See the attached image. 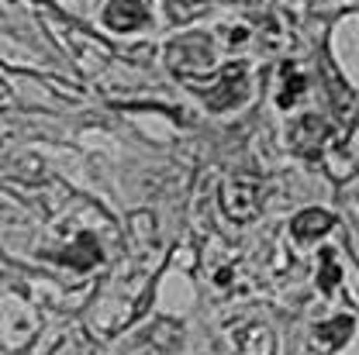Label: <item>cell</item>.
<instances>
[{
  "mask_svg": "<svg viewBox=\"0 0 359 355\" xmlns=\"http://www.w3.org/2000/svg\"><path fill=\"white\" fill-rule=\"evenodd\" d=\"M166 62H170V69L177 76L197 83L201 76H211L215 73V45H211L208 35H183L177 42H170Z\"/></svg>",
  "mask_w": 359,
  "mask_h": 355,
  "instance_id": "obj_1",
  "label": "cell"
},
{
  "mask_svg": "<svg viewBox=\"0 0 359 355\" xmlns=\"http://www.w3.org/2000/svg\"><path fill=\"white\" fill-rule=\"evenodd\" d=\"M259 207H263V186H259V179L249 176V173H235L231 179H224V186H222L224 218H231V221H238V224H249V221H256Z\"/></svg>",
  "mask_w": 359,
  "mask_h": 355,
  "instance_id": "obj_2",
  "label": "cell"
},
{
  "mask_svg": "<svg viewBox=\"0 0 359 355\" xmlns=\"http://www.w3.org/2000/svg\"><path fill=\"white\" fill-rule=\"evenodd\" d=\"M194 93H201V97L208 100V107L228 111V107H235V104H242V100L249 97V69H245L242 62H231V66L222 69V80H218L215 87L194 90Z\"/></svg>",
  "mask_w": 359,
  "mask_h": 355,
  "instance_id": "obj_3",
  "label": "cell"
},
{
  "mask_svg": "<svg viewBox=\"0 0 359 355\" xmlns=\"http://www.w3.org/2000/svg\"><path fill=\"white\" fill-rule=\"evenodd\" d=\"M104 25L114 32H138L142 25H149V11L142 0H111L104 7Z\"/></svg>",
  "mask_w": 359,
  "mask_h": 355,
  "instance_id": "obj_4",
  "label": "cell"
},
{
  "mask_svg": "<svg viewBox=\"0 0 359 355\" xmlns=\"http://www.w3.org/2000/svg\"><path fill=\"white\" fill-rule=\"evenodd\" d=\"M308 90V76L297 62H283L280 66V76H276V107L280 111H290Z\"/></svg>",
  "mask_w": 359,
  "mask_h": 355,
  "instance_id": "obj_5",
  "label": "cell"
},
{
  "mask_svg": "<svg viewBox=\"0 0 359 355\" xmlns=\"http://www.w3.org/2000/svg\"><path fill=\"white\" fill-rule=\"evenodd\" d=\"M335 228V218L332 214H325V211H301L294 221H290V235L297 238V242H318L321 235H328Z\"/></svg>",
  "mask_w": 359,
  "mask_h": 355,
  "instance_id": "obj_6",
  "label": "cell"
},
{
  "mask_svg": "<svg viewBox=\"0 0 359 355\" xmlns=\"http://www.w3.org/2000/svg\"><path fill=\"white\" fill-rule=\"evenodd\" d=\"M59 263L80 269V272H87L90 266H97V263H100V245H97V238L83 231V235L76 238V245H73L69 252H62V256H59Z\"/></svg>",
  "mask_w": 359,
  "mask_h": 355,
  "instance_id": "obj_7",
  "label": "cell"
},
{
  "mask_svg": "<svg viewBox=\"0 0 359 355\" xmlns=\"http://www.w3.org/2000/svg\"><path fill=\"white\" fill-rule=\"evenodd\" d=\"M353 328H356V321L353 317H332V321H325V324H318V345L321 349H342L346 342H349V335H353Z\"/></svg>",
  "mask_w": 359,
  "mask_h": 355,
  "instance_id": "obj_8",
  "label": "cell"
},
{
  "mask_svg": "<svg viewBox=\"0 0 359 355\" xmlns=\"http://www.w3.org/2000/svg\"><path fill=\"white\" fill-rule=\"evenodd\" d=\"M321 263H325V269L318 276V286H321V293H332L339 286V279H342V272L335 266V252L332 249H321Z\"/></svg>",
  "mask_w": 359,
  "mask_h": 355,
  "instance_id": "obj_9",
  "label": "cell"
},
{
  "mask_svg": "<svg viewBox=\"0 0 359 355\" xmlns=\"http://www.w3.org/2000/svg\"><path fill=\"white\" fill-rule=\"evenodd\" d=\"M183 4H201V0H183Z\"/></svg>",
  "mask_w": 359,
  "mask_h": 355,
  "instance_id": "obj_10",
  "label": "cell"
}]
</instances>
